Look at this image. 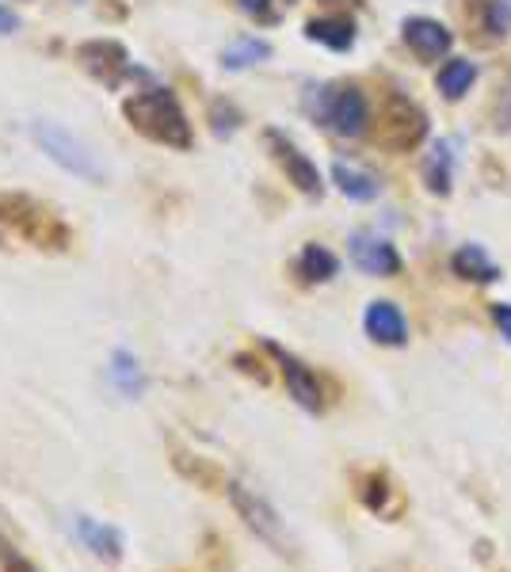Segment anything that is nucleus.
I'll return each instance as SVG.
<instances>
[{
	"label": "nucleus",
	"mask_w": 511,
	"mask_h": 572,
	"mask_svg": "<svg viewBox=\"0 0 511 572\" xmlns=\"http://www.w3.org/2000/svg\"><path fill=\"white\" fill-rule=\"evenodd\" d=\"M473 76H478L473 62H466V58H454V62H447V69L439 73V89H443V95H450V100H458V95L470 92Z\"/></svg>",
	"instance_id": "nucleus-19"
},
{
	"label": "nucleus",
	"mask_w": 511,
	"mask_h": 572,
	"mask_svg": "<svg viewBox=\"0 0 511 572\" xmlns=\"http://www.w3.org/2000/svg\"><path fill=\"white\" fill-rule=\"evenodd\" d=\"M275 355H279V367H283V378H287V389H290V397L302 405V409H309V412H320V381L309 375V367L306 362H298L294 355L287 351H279V348H272Z\"/></svg>",
	"instance_id": "nucleus-11"
},
{
	"label": "nucleus",
	"mask_w": 511,
	"mask_h": 572,
	"mask_svg": "<svg viewBox=\"0 0 511 572\" xmlns=\"http://www.w3.org/2000/svg\"><path fill=\"white\" fill-rule=\"evenodd\" d=\"M454 275H462V279H470V283H492L500 272L478 245H466L454 253Z\"/></svg>",
	"instance_id": "nucleus-16"
},
{
	"label": "nucleus",
	"mask_w": 511,
	"mask_h": 572,
	"mask_svg": "<svg viewBox=\"0 0 511 572\" xmlns=\"http://www.w3.org/2000/svg\"><path fill=\"white\" fill-rule=\"evenodd\" d=\"M405 42L416 50L420 58H428V62H436V58H443L450 50V31L443 23L436 20H405Z\"/></svg>",
	"instance_id": "nucleus-12"
},
{
	"label": "nucleus",
	"mask_w": 511,
	"mask_h": 572,
	"mask_svg": "<svg viewBox=\"0 0 511 572\" xmlns=\"http://www.w3.org/2000/svg\"><path fill=\"white\" fill-rule=\"evenodd\" d=\"M351 259L359 272L367 275H397L401 272V256L389 245L386 237H375V233H355L351 237Z\"/></svg>",
	"instance_id": "nucleus-7"
},
{
	"label": "nucleus",
	"mask_w": 511,
	"mask_h": 572,
	"mask_svg": "<svg viewBox=\"0 0 511 572\" xmlns=\"http://www.w3.org/2000/svg\"><path fill=\"white\" fill-rule=\"evenodd\" d=\"M497 325H500V333L511 340V306H497Z\"/></svg>",
	"instance_id": "nucleus-23"
},
{
	"label": "nucleus",
	"mask_w": 511,
	"mask_h": 572,
	"mask_svg": "<svg viewBox=\"0 0 511 572\" xmlns=\"http://www.w3.org/2000/svg\"><path fill=\"white\" fill-rule=\"evenodd\" d=\"M267 54H272V47H267V42H237V47L225 50V65L241 69V65L259 62V58H267Z\"/></svg>",
	"instance_id": "nucleus-20"
},
{
	"label": "nucleus",
	"mask_w": 511,
	"mask_h": 572,
	"mask_svg": "<svg viewBox=\"0 0 511 572\" xmlns=\"http://www.w3.org/2000/svg\"><path fill=\"white\" fill-rule=\"evenodd\" d=\"M320 119H325V123L333 126L340 137H359L370 123L367 95H362L359 89H328Z\"/></svg>",
	"instance_id": "nucleus-6"
},
{
	"label": "nucleus",
	"mask_w": 511,
	"mask_h": 572,
	"mask_svg": "<svg viewBox=\"0 0 511 572\" xmlns=\"http://www.w3.org/2000/svg\"><path fill=\"white\" fill-rule=\"evenodd\" d=\"M333 180H336V187H340L344 195H348V198H359V203H367V198L378 195V180L370 176V172L351 168V164H344V161L333 164Z\"/></svg>",
	"instance_id": "nucleus-15"
},
{
	"label": "nucleus",
	"mask_w": 511,
	"mask_h": 572,
	"mask_svg": "<svg viewBox=\"0 0 511 572\" xmlns=\"http://www.w3.org/2000/svg\"><path fill=\"white\" fill-rule=\"evenodd\" d=\"M362 325H367V336L375 344L401 348V344L409 340V325H405V314L394 306V302H370L367 317H362Z\"/></svg>",
	"instance_id": "nucleus-9"
},
{
	"label": "nucleus",
	"mask_w": 511,
	"mask_h": 572,
	"mask_svg": "<svg viewBox=\"0 0 511 572\" xmlns=\"http://www.w3.org/2000/svg\"><path fill=\"white\" fill-rule=\"evenodd\" d=\"M336 256L328 253V248H320V245H306L302 248V256H298V275L306 283H328L336 275Z\"/></svg>",
	"instance_id": "nucleus-18"
},
{
	"label": "nucleus",
	"mask_w": 511,
	"mask_h": 572,
	"mask_svg": "<svg viewBox=\"0 0 511 572\" xmlns=\"http://www.w3.org/2000/svg\"><path fill=\"white\" fill-rule=\"evenodd\" d=\"M69 539L81 545L84 553H92L96 561H108V565H119L126 553V534L123 527L108 523V519H96L89 511H76L69 515Z\"/></svg>",
	"instance_id": "nucleus-3"
},
{
	"label": "nucleus",
	"mask_w": 511,
	"mask_h": 572,
	"mask_svg": "<svg viewBox=\"0 0 511 572\" xmlns=\"http://www.w3.org/2000/svg\"><path fill=\"white\" fill-rule=\"evenodd\" d=\"M450 168H454V153H450L447 142H436L423 157V184H428L436 195H447L450 191Z\"/></svg>",
	"instance_id": "nucleus-14"
},
{
	"label": "nucleus",
	"mask_w": 511,
	"mask_h": 572,
	"mask_svg": "<svg viewBox=\"0 0 511 572\" xmlns=\"http://www.w3.org/2000/svg\"><path fill=\"white\" fill-rule=\"evenodd\" d=\"M0 225L12 237L31 241L34 248H62L69 241L62 218L31 195H0Z\"/></svg>",
	"instance_id": "nucleus-2"
},
{
	"label": "nucleus",
	"mask_w": 511,
	"mask_h": 572,
	"mask_svg": "<svg viewBox=\"0 0 511 572\" xmlns=\"http://www.w3.org/2000/svg\"><path fill=\"white\" fill-rule=\"evenodd\" d=\"M16 28H20V16H16L12 8L0 4V34H12Z\"/></svg>",
	"instance_id": "nucleus-22"
},
{
	"label": "nucleus",
	"mask_w": 511,
	"mask_h": 572,
	"mask_svg": "<svg viewBox=\"0 0 511 572\" xmlns=\"http://www.w3.org/2000/svg\"><path fill=\"white\" fill-rule=\"evenodd\" d=\"M306 34L314 42H325V47H333V50H348L351 42H355V23L344 20V16H328V20L309 23Z\"/></svg>",
	"instance_id": "nucleus-17"
},
{
	"label": "nucleus",
	"mask_w": 511,
	"mask_h": 572,
	"mask_svg": "<svg viewBox=\"0 0 511 572\" xmlns=\"http://www.w3.org/2000/svg\"><path fill=\"white\" fill-rule=\"evenodd\" d=\"M111 386L119 389V394L126 397V401H137V397L145 394V370H142V362L134 359L126 348H119L115 355H111Z\"/></svg>",
	"instance_id": "nucleus-13"
},
{
	"label": "nucleus",
	"mask_w": 511,
	"mask_h": 572,
	"mask_svg": "<svg viewBox=\"0 0 511 572\" xmlns=\"http://www.w3.org/2000/svg\"><path fill=\"white\" fill-rule=\"evenodd\" d=\"M241 8H245L248 16H259V20H267L272 16V0H237Z\"/></svg>",
	"instance_id": "nucleus-21"
},
{
	"label": "nucleus",
	"mask_w": 511,
	"mask_h": 572,
	"mask_svg": "<svg viewBox=\"0 0 511 572\" xmlns=\"http://www.w3.org/2000/svg\"><path fill=\"white\" fill-rule=\"evenodd\" d=\"M123 115L137 134H145L157 145H172V150H192V123H187L184 108L168 89H145L130 95L123 103Z\"/></svg>",
	"instance_id": "nucleus-1"
},
{
	"label": "nucleus",
	"mask_w": 511,
	"mask_h": 572,
	"mask_svg": "<svg viewBox=\"0 0 511 572\" xmlns=\"http://www.w3.org/2000/svg\"><path fill=\"white\" fill-rule=\"evenodd\" d=\"M267 142H272V150H275V161L287 168V176L298 184L306 195H320V176H317V168L309 164L306 153L298 150V145H290L283 134H267Z\"/></svg>",
	"instance_id": "nucleus-10"
},
{
	"label": "nucleus",
	"mask_w": 511,
	"mask_h": 572,
	"mask_svg": "<svg viewBox=\"0 0 511 572\" xmlns=\"http://www.w3.org/2000/svg\"><path fill=\"white\" fill-rule=\"evenodd\" d=\"M229 497H233V504H237L241 515H245V523L253 527L259 539L272 542L275 550H283V527H279V515L272 511V504H264V500H259L256 492H248L245 484H233Z\"/></svg>",
	"instance_id": "nucleus-8"
},
{
	"label": "nucleus",
	"mask_w": 511,
	"mask_h": 572,
	"mask_svg": "<svg viewBox=\"0 0 511 572\" xmlns=\"http://www.w3.org/2000/svg\"><path fill=\"white\" fill-rule=\"evenodd\" d=\"M31 137L42 145V153L54 157L65 172L84 176V180H100V164L92 161V153L84 150V145L76 142L69 130H62L58 123H31Z\"/></svg>",
	"instance_id": "nucleus-4"
},
{
	"label": "nucleus",
	"mask_w": 511,
	"mask_h": 572,
	"mask_svg": "<svg viewBox=\"0 0 511 572\" xmlns=\"http://www.w3.org/2000/svg\"><path fill=\"white\" fill-rule=\"evenodd\" d=\"M423 134H428V119H423V111L416 108L409 95L389 92L386 103H382V145L409 153Z\"/></svg>",
	"instance_id": "nucleus-5"
}]
</instances>
